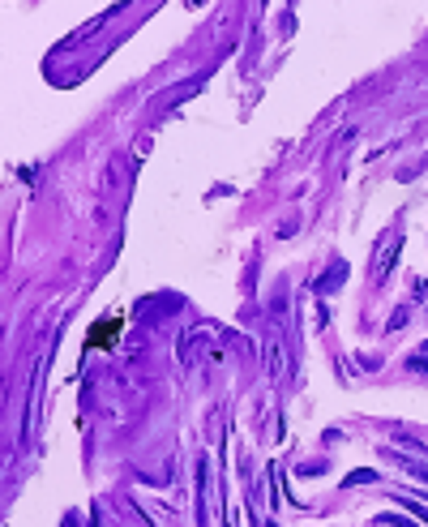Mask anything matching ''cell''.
<instances>
[{
	"instance_id": "2",
	"label": "cell",
	"mask_w": 428,
	"mask_h": 527,
	"mask_svg": "<svg viewBox=\"0 0 428 527\" xmlns=\"http://www.w3.org/2000/svg\"><path fill=\"white\" fill-rule=\"evenodd\" d=\"M368 480H377V471H351L343 485H368Z\"/></svg>"
},
{
	"instance_id": "3",
	"label": "cell",
	"mask_w": 428,
	"mask_h": 527,
	"mask_svg": "<svg viewBox=\"0 0 428 527\" xmlns=\"http://www.w3.org/2000/svg\"><path fill=\"white\" fill-rule=\"evenodd\" d=\"M403 506H407V510H411V514H420V519H424V523H428V510H424V506H420V502H411V497H403Z\"/></svg>"
},
{
	"instance_id": "5",
	"label": "cell",
	"mask_w": 428,
	"mask_h": 527,
	"mask_svg": "<svg viewBox=\"0 0 428 527\" xmlns=\"http://www.w3.org/2000/svg\"><path fill=\"white\" fill-rule=\"evenodd\" d=\"M420 356H424V360H428V343H424V347H420Z\"/></svg>"
},
{
	"instance_id": "4",
	"label": "cell",
	"mask_w": 428,
	"mask_h": 527,
	"mask_svg": "<svg viewBox=\"0 0 428 527\" xmlns=\"http://www.w3.org/2000/svg\"><path fill=\"white\" fill-rule=\"evenodd\" d=\"M386 523H394V527H415V523H407L403 514H386Z\"/></svg>"
},
{
	"instance_id": "1",
	"label": "cell",
	"mask_w": 428,
	"mask_h": 527,
	"mask_svg": "<svg viewBox=\"0 0 428 527\" xmlns=\"http://www.w3.org/2000/svg\"><path fill=\"white\" fill-rule=\"evenodd\" d=\"M398 236L390 232V236H382V249H377V266H372V271H377V279H386V271L394 266V253H398Z\"/></svg>"
}]
</instances>
